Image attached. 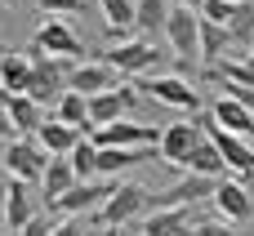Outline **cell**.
I'll return each instance as SVG.
<instances>
[{"mask_svg":"<svg viewBox=\"0 0 254 236\" xmlns=\"http://www.w3.org/2000/svg\"><path fill=\"white\" fill-rule=\"evenodd\" d=\"M165 40H170V49L179 54V62H183V71L201 58V9H192V4H170V18H165V31H161Z\"/></svg>","mask_w":254,"mask_h":236,"instance_id":"1","label":"cell"},{"mask_svg":"<svg viewBox=\"0 0 254 236\" xmlns=\"http://www.w3.org/2000/svg\"><path fill=\"white\" fill-rule=\"evenodd\" d=\"M0 161H4V170H9V178L40 183V174H45V165H49V152L40 147V138H36V134H18V138H9V143H4Z\"/></svg>","mask_w":254,"mask_h":236,"instance_id":"2","label":"cell"},{"mask_svg":"<svg viewBox=\"0 0 254 236\" xmlns=\"http://www.w3.org/2000/svg\"><path fill=\"white\" fill-rule=\"evenodd\" d=\"M67 76H71V58H54V54H31V98L36 103H58L67 94Z\"/></svg>","mask_w":254,"mask_h":236,"instance_id":"3","label":"cell"},{"mask_svg":"<svg viewBox=\"0 0 254 236\" xmlns=\"http://www.w3.org/2000/svg\"><path fill=\"white\" fill-rule=\"evenodd\" d=\"M196 120L205 125V134H210V138H214V147L223 152L228 170H232L237 178H250V174H254V143H250V138H241V134H232V129L214 125V116H210V112H196Z\"/></svg>","mask_w":254,"mask_h":236,"instance_id":"4","label":"cell"},{"mask_svg":"<svg viewBox=\"0 0 254 236\" xmlns=\"http://www.w3.org/2000/svg\"><path fill=\"white\" fill-rule=\"evenodd\" d=\"M147 187H138V183H116V192L98 205V223L103 228H125V223H134L138 214H147Z\"/></svg>","mask_w":254,"mask_h":236,"instance_id":"5","label":"cell"},{"mask_svg":"<svg viewBox=\"0 0 254 236\" xmlns=\"http://www.w3.org/2000/svg\"><path fill=\"white\" fill-rule=\"evenodd\" d=\"M143 89H147V98H156L174 112H188V116L201 112V89L188 76H143Z\"/></svg>","mask_w":254,"mask_h":236,"instance_id":"6","label":"cell"},{"mask_svg":"<svg viewBox=\"0 0 254 236\" xmlns=\"http://www.w3.org/2000/svg\"><path fill=\"white\" fill-rule=\"evenodd\" d=\"M103 62H112L116 76H152L161 67V54H156L152 40H121L116 49L103 54Z\"/></svg>","mask_w":254,"mask_h":236,"instance_id":"7","label":"cell"},{"mask_svg":"<svg viewBox=\"0 0 254 236\" xmlns=\"http://www.w3.org/2000/svg\"><path fill=\"white\" fill-rule=\"evenodd\" d=\"M205 138V125L196 120V116H188V120H174V125H165L161 129V143H156V152H161V161L165 165H179L183 170V161L192 156V147Z\"/></svg>","mask_w":254,"mask_h":236,"instance_id":"8","label":"cell"},{"mask_svg":"<svg viewBox=\"0 0 254 236\" xmlns=\"http://www.w3.org/2000/svg\"><path fill=\"white\" fill-rule=\"evenodd\" d=\"M89 138L98 143V147H156L161 143V129H152V125H138V120H112V125H98V129H89Z\"/></svg>","mask_w":254,"mask_h":236,"instance_id":"9","label":"cell"},{"mask_svg":"<svg viewBox=\"0 0 254 236\" xmlns=\"http://www.w3.org/2000/svg\"><path fill=\"white\" fill-rule=\"evenodd\" d=\"M27 54H54V58H80L85 54V45H80V36L63 22V18H49L45 27H36V36H31V49Z\"/></svg>","mask_w":254,"mask_h":236,"instance_id":"10","label":"cell"},{"mask_svg":"<svg viewBox=\"0 0 254 236\" xmlns=\"http://www.w3.org/2000/svg\"><path fill=\"white\" fill-rule=\"evenodd\" d=\"M214 187H219V178H201V174H188V178L170 183L165 192L147 196V210H170V205H188V210H192L201 196H214Z\"/></svg>","mask_w":254,"mask_h":236,"instance_id":"11","label":"cell"},{"mask_svg":"<svg viewBox=\"0 0 254 236\" xmlns=\"http://www.w3.org/2000/svg\"><path fill=\"white\" fill-rule=\"evenodd\" d=\"M210 201H214V214H219V219H228V223H246V219L254 214L250 187H246L241 178H232V174H228V178H219V187H214V196H210Z\"/></svg>","mask_w":254,"mask_h":236,"instance_id":"12","label":"cell"},{"mask_svg":"<svg viewBox=\"0 0 254 236\" xmlns=\"http://www.w3.org/2000/svg\"><path fill=\"white\" fill-rule=\"evenodd\" d=\"M138 107V94L129 89V85H112V89H103V94H94L89 98V125L98 129V125H112V120H121L125 112H134Z\"/></svg>","mask_w":254,"mask_h":236,"instance_id":"13","label":"cell"},{"mask_svg":"<svg viewBox=\"0 0 254 236\" xmlns=\"http://www.w3.org/2000/svg\"><path fill=\"white\" fill-rule=\"evenodd\" d=\"M116 192V183H94V178H76L58 201H54V210H63V214H89V210H98L107 196Z\"/></svg>","mask_w":254,"mask_h":236,"instance_id":"14","label":"cell"},{"mask_svg":"<svg viewBox=\"0 0 254 236\" xmlns=\"http://www.w3.org/2000/svg\"><path fill=\"white\" fill-rule=\"evenodd\" d=\"M4 223L18 232V228H27L36 214H40V205H36V196H31V183H22V178H9L4 183Z\"/></svg>","mask_w":254,"mask_h":236,"instance_id":"15","label":"cell"},{"mask_svg":"<svg viewBox=\"0 0 254 236\" xmlns=\"http://www.w3.org/2000/svg\"><path fill=\"white\" fill-rule=\"evenodd\" d=\"M210 116H214V125H223V129H232V134H241V138H250V143H254V112L241 103V98L219 94L214 107H210Z\"/></svg>","mask_w":254,"mask_h":236,"instance_id":"16","label":"cell"},{"mask_svg":"<svg viewBox=\"0 0 254 236\" xmlns=\"http://www.w3.org/2000/svg\"><path fill=\"white\" fill-rule=\"evenodd\" d=\"M116 85V67L112 62H76L71 67V76H67V89H80L85 98H94V94H103V89H112Z\"/></svg>","mask_w":254,"mask_h":236,"instance_id":"17","label":"cell"},{"mask_svg":"<svg viewBox=\"0 0 254 236\" xmlns=\"http://www.w3.org/2000/svg\"><path fill=\"white\" fill-rule=\"evenodd\" d=\"M0 103H4V112H9V120H13L18 134H36L45 125V103H36L31 94H4Z\"/></svg>","mask_w":254,"mask_h":236,"instance_id":"18","label":"cell"},{"mask_svg":"<svg viewBox=\"0 0 254 236\" xmlns=\"http://www.w3.org/2000/svg\"><path fill=\"white\" fill-rule=\"evenodd\" d=\"M183 170H188V174H201V178H228V174H232V170H228V161H223V152L214 147V138H210V134L192 147V156L183 161Z\"/></svg>","mask_w":254,"mask_h":236,"instance_id":"19","label":"cell"},{"mask_svg":"<svg viewBox=\"0 0 254 236\" xmlns=\"http://www.w3.org/2000/svg\"><path fill=\"white\" fill-rule=\"evenodd\" d=\"M80 134H85L80 125H67V120H58V116L45 120V125L36 129V138H40V147H45L49 156H67V152L80 143Z\"/></svg>","mask_w":254,"mask_h":236,"instance_id":"20","label":"cell"},{"mask_svg":"<svg viewBox=\"0 0 254 236\" xmlns=\"http://www.w3.org/2000/svg\"><path fill=\"white\" fill-rule=\"evenodd\" d=\"M0 85H4V94H27L31 89V54L4 49L0 54Z\"/></svg>","mask_w":254,"mask_h":236,"instance_id":"21","label":"cell"},{"mask_svg":"<svg viewBox=\"0 0 254 236\" xmlns=\"http://www.w3.org/2000/svg\"><path fill=\"white\" fill-rule=\"evenodd\" d=\"M76 183V170H71V161L67 156H49V165H45V174H40V192H45V205L54 210V201L67 192Z\"/></svg>","mask_w":254,"mask_h":236,"instance_id":"22","label":"cell"},{"mask_svg":"<svg viewBox=\"0 0 254 236\" xmlns=\"http://www.w3.org/2000/svg\"><path fill=\"white\" fill-rule=\"evenodd\" d=\"M143 236H188V205H170V210H152Z\"/></svg>","mask_w":254,"mask_h":236,"instance_id":"23","label":"cell"},{"mask_svg":"<svg viewBox=\"0 0 254 236\" xmlns=\"http://www.w3.org/2000/svg\"><path fill=\"white\" fill-rule=\"evenodd\" d=\"M223 49H232V36H228V27H223V22H210V18H201V62H205V67H214V62L223 58Z\"/></svg>","mask_w":254,"mask_h":236,"instance_id":"24","label":"cell"},{"mask_svg":"<svg viewBox=\"0 0 254 236\" xmlns=\"http://www.w3.org/2000/svg\"><path fill=\"white\" fill-rule=\"evenodd\" d=\"M54 116H58V120H67V125H80L85 134L94 129V125H89V98H85L80 89H67V94L54 103Z\"/></svg>","mask_w":254,"mask_h":236,"instance_id":"25","label":"cell"},{"mask_svg":"<svg viewBox=\"0 0 254 236\" xmlns=\"http://www.w3.org/2000/svg\"><path fill=\"white\" fill-rule=\"evenodd\" d=\"M165 18H170V4H165V0H134V27H138L143 36L165 31Z\"/></svg>","mask_w":254,"mask_h":236,"instance_id":"26","label":"cell"},{"mask_svg":"<svg viewBox=\"0 0 254 236\" xmlns=\"http://www.w3.org/2000/svg\"><path fill=\"white\" fill-rule=\"evenodd\" d=\"M67 161H71L76 178H98V143H94L89 134H80V143L67 152Z\"/></svg>","mask_w":254,"mask_h":236,"instance_id":"27","label":"cell"},{"mask_svg":"<svg viewBox=\"0 0 254 236\" xmlns=\"http://www.w3.org/2000/svg\"><path fill=\"white\" fill-rule=\"evenodd\" d=\"M228 36H232V45H237V49H246V54H250V45H254V0L237 4V13H232V22H228Z\"/></svg>","mask_w":254,"mask_h":236,"instance_id":"28","label":"cell"},{"mask_svg":"<svg viewBox=\"0 0 254 236\" xmlns=\"http://www.w3.org/2000/svg\"><path fill=\"white\" fill-rule=\"evenodd\" d=\"M103 4V18H107V36L134 27V0H98Z\"/></svg>","mask_w":254,"mask_h":236,"instance_id":"29","label":"cell"},{"mask_svg":"<svg viewBox=\"0 0 254 236\" xmlns=\"http://www.w3.org/2000/svg\"><path fill=\"white\" fill-rule=\"evenodd\" d=\"M188 236H241L237 232V223H228V219H201V223H192Z\"/></svg>","mask_w":254,"mask_h":236,"instance_id":"30","label":"cell"},{"mask_svg":"<svg viewBox=\"0 0 254 236\" xmlns=\"http://www.w3.org/2000/svg\"><path fill=\"white\" fill-rule=\"evenodd\" d=\"M232 13H237V0H205L201 4V18H210V22H232Z\"/></svg>","mask_w":254,"mask_h":236,"instance_id":"31","label":"cell"},{"mask_svg":"<svg viewBox=\"0 0 254 236\" xmlns=\"http://www.w3.org/2000/svg\"><path fill=\"white\" fill-rule=\"evenodd\" d=\"M40 9L45 13H80L85 0H40Z\"/></svg>","mask_w":254,"mask_h":236,"instance_id":"32","label":"cell"},{"mask_svg":"<svg viewBox=\"0 0 254 236\" xmlns=\"http://www.w3.org/2000/svg\"><path fill=\"white\" fill-rule=\"evenodd\" d=\"M49 228H54V223H49L45 214H36V219H31L27 228H18V236H49Z\"/></svg>","mask_w":254,"mask_h":236,"instance_id":"33","label":"cell"},{"mask_svg":"<svg viewBox=\"0 0 254 236\" xmlns=\"http://www.w3.org/2000/svg\"><path fill=\"white\" fill-rule=\"evenodd\" d=\"M49 236H85V228H80V219L71 214L67 223H54V228H49Z\"/></svg>","mask_w":254,"mask_h":236,"instance_id":"34","label":"cell"},{"mask_svg":"<svg viewBox=\"0 0 254 236\" xmlns=\"http://www.w3.org/2000/svg\"><path fill=\"white\" fill-rule=\"evenodd\" d=\"M9 138H18V129H13V120H9V112H4V103H0V143H9Z\"/></svg>","mask_w":254,"mask_h":236,"instance_id":"35","label":"cell"},{"mask_svg":"<svg viewBox=\"0 0 254 236\" xmlns=\"http://www.w3.org/2000/svg\"><path fill=\"white\" fill-rule=\"evenodd\" d=\"M0 236H18L13 228H9V223H4V214H0Z\"/></svg>","mask_w":254,"mask_h":236,"instance_id":"36","label":"cell"},{"mask_svg":"<svg viewBox=\"0 0 254 236\" xmlns=\"http://www.w3.org/2000/svg\"><path fill=\"white\" fill-rule=\"evenodd\" d=\"M4 183H9V170H4V161H0V192H4Z\"/></svg>","mask_w":254,"mask_h":236,"instance_id":"37","label":"cell"},{"mask_svg":"<svg viewBox=\"0 0 254 236\" xmlns=\"http://www.w3.org/2000/svg\"><path fill=\"white\" fill-rule=\"evenodd\" d=\"M103 236H125V232H121V228H107V232H103Z\"/></svg>","mask_w":254,"mask_h":236,"instance_id":"38","label":"cell"},{"mask_svg":"<svg viewBox=\"0 0 254 236\" xmlns=\"http://www.w3.org/2000/svg\"><path fill=\"white\" fill-rule=\"evenodd\" d=\"M183 4H192V9H201V4H205V0H183Z\"/></svg>","mask_w":254,"mask_h":236,"instance_id":"39","label":"cell"},{"mask_svg":"<svg viewBox=\"0 0 254 236\" xmlns=\"http://www.w3.org/2000/svg\"><path fill=\"white\" fill-rule=\"evenodd\" d=\"M246 58H250V62H254V45H250V54H246Z\"/></svg>","mask_w":254,"mask_h":236,"instance_id":"40","label":"cell"},{"mask_svg":"<svg viewBox=\"0 0 254 236\" xmlns=\"http://www.w3.org/2000/svg\"><path fill=\"white\" fill-rule=\"evenodd\" d=\"M0 4H18V0H0Z\"/></svg>","mask_w":254,"mask_h":236,"instance_id":"41","label":"cell"},{"mask_svg":"<svg viewBox=\"0 0 254 236\" xmlns=\"http://www.w3.org/2000/svg\"><path fill=\"white\" fill-rule=\"evenodd\" d=\"M0 31H4V13H0Z\"/></svg>","mask_w":254,"mask_h":236,"instance_id":"42","label":"cell"},{"mask_svg":"<svg viewBox=\"0 0 254 236\" xmlns=\"http://www.w3.org/2000/svg\"><path fill=\"white\" fill-rule=\"evenodd\" d=\"M0 98H4V85H0Z\"/></svg>","mask_w":254,"mask_h":236,"instance_id":"43","label":"cell"},{"mask_svg":"<svg viewBox=\"0 0 254 236\" xmlns=\"http://www.w3.org/2000/svg\"><path fill=\"white\" fill-rule=\"evenodd\" d=\"M85 236H89V232H85Z\"/></svg>","mask_w":254,"mask_h":236,"instance_id":"44","label":"cell"}]
</instances>
